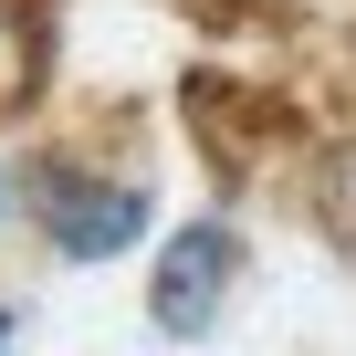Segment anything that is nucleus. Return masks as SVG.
<instances>
[{
  "label": "nucleus",
  "instance_id": "7ed1b4c3",
  "mask_svg": "<svg viewBox=\"0 0 356 356\" xmlns=\"http://www.w3.org/2000/svg\"><path fill=\"white\" fill-rule=\"evenodd\" d=\"M11 335H22V314H11V304H0V356H11Z\"/></svg>",
  "mask_w": 356,
  "mask_h": 356
},
{
  "label": "nucleus",
  "instance_id": "f03ea898",
  "mask_svg": "<svg viewBox=\"0 0 356 356\" xmlns=\"http://www.w3.org/2000/svg\"><path fill=\"white\" fill-rule=\"evenodd\" d=\"M231 283H241V231H231V220H178V231L157 241L147 314H157L168 335H210L220 304H231Z\"/></svg>",
  "mask_w": 356,
  "mask_h": 356
},
{
  "label": "nucleus",
  "instance_id": "20e7f679",
  "mask_svg": "<svg viewBox=\"0 0 356 356\" xmlns=\"http://www.w3.org/2000/svg\"><path fill=\"white\" fill-rule=\"evenodd\" d=\"M0 210H11V178H0Z\"/></svg>",
  "mask_w": 356,
  "mask_h": 356
},
{
  "label": "nucleus",
  "instance_id": "f257e3e1",
  "mask_svg": "<svg viewBox=\"0 0 356 356\" xmlns=\"http://www.w3.org/2000/svg\"><path fill=\"white\" fill-rule=\"evenodd\" d=\"M32 210H42V241L63 262H115L157 231V200L147 178H95L84 157H42L32 168Z\"/></svg>",
  "mask_w": 356,
  "mask_h": 356
}]
</instances>
